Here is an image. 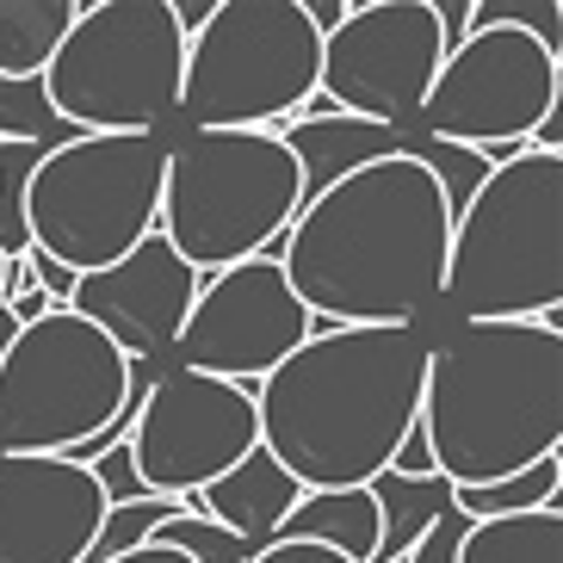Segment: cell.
I'll return each instance as SVG.
<instances>
[{"label": "cell", "instance_id": "cell-1", "mask_svg": "<svg viewBox=\"0 0 563 563\" xmlns=\"http://www.w3.org/2000/svg\"><path fill=\"white\" fill-rule=\"evenodd\" d=\"M452 217L415 155L347 174L266 249L316 329H409L440 303Z\"/></svg>", "mask_w": 563, "mask_h": 563}, {"label": "cell", "instance_id": "cell-2", "mask_svg": "<svg viewBox=\"0 0 563 563\" xmlns=\"http://www.w3.org/2000/svg\"><path fill=\"white\" fill-rule=\"evenodd\" d=\"M428 334L415 329H316L254 390L261 452L310 489H365L390 471L421 415Z\"/></svg>", "mask_w": 563, "mask_h": 563}, {"label": "cell", "instance_id": "cell-3", "mask_svg": "<svg viewBox=\"0 0 563 563\" xmlns=\"http://www.w3.org/2000/svg\"><path fill=\"white\" fill-rule=\"evenodd\" d=\"M421 433L433 477L483 489L563 452V310L545 322H452L428 347Z\"/></svg>", "mask_w": 563, "mask_h": 563}, {"label": "cell", "instance_id": "cell-4", "mask_svg": "<svg viewBox=\"0 0 563 563\" xmlns=\"http://www.w3.org/2000/svg\"><path fill=\"white\" fill-rule=\"evenodd\" d=\"M459 322H545L563 310V155L520 150L452 223L446 285Z\"/></svg>", "mask_w": 563, "mask_h": 563}, {"label": "cell", "instance_id": "cell-5", "mask_svg": "<svg viewBox=\"0 0 563 563\" xmlns=\"http://www.w3.org/2000/svg\"><path fill=\"white\" fill-rule=\"evenodd\" d=\"M303 211L298 162L266 131H180L162 162L155 235L192 273L266 254Z\"/></svg>", "mask_w": 563, "mask_h": 563}, {"label": "cell", "instance_id": "cell-6", "mask_svg": "<svg viewBox=\"0 0 563 563\" xmlns=\"http://www.w3.org/2000/svg\"><path fill=\"white\" fill-rule=\"evenodd\" d=\"M322 37L303 0H217L211 25L186 37L180 118L186 131H279L310 106Z\"/></svg>", "mask_w": 563, "mask_h": 563}, {"label": "cell", "instance_id": "cell-7", "mask_svg": "<svg viewBox=\"0 0 563 563\" xmlns=\"http://www.w3.org/2000/svg\"><path fill=\"white\" fill-rule=\"evenodd\" d=\"M186 37L167 0H87L44 68L56 118L81 136H150L174 124Z\"/></svg>", "mask_w": 563, "mask_h": 563}, {"label": "cell", "instance_id": "cell-8", "mask_svg": "<svg viewBox=\"0 0 563 563\" xmlns=\"http://www.w3.org/2000/svg\"><path fill=\"white\" fill-rule=\"evenodd\" d=\"M167 136H75L44 150L25 180V235L68 273H100L155 235Z\"/></svg>", "mask_w": 563, "mask_h": 563}, {"label": "cell", "instance_id": "cell-9", "mask_svg": "<svg viewBox=\"0 0 563 563\" xmlns=\"http://www.w3.org/2000/svg\"><path fill=\"white\" fill-rule=\"evenodd\" d=\"M124 378L131 360L75 310L19 329L0 353V452L68 459L118 415Z\"/></svg>", "mask_w": 563, "mask_h": 563}, {"label": "cell", "instance_id": "cell-10", "mask_svg": "<svg viewBox=\"0 0 563 563\" xmlns=\"http://www.w3.org/2000/svg\"><path fill=\"white\" fill-rule=\"evenodd\" d=\"M558 93V51L508 25H483L440 63L428 100L415 112V136L459 143V150H527Z\"/></svg>", "mask_w": 563, "mask_h": 563}, {"label": "cell", "instance_id": "cell-11", "mask_svg": "<svg viewBox=\"0 0 563 563\" xmlns=\"http://www.w3.org/2000/svg\"><path fill=\"white\" fill-rule=\"evenodd\" d=\"M440 63H446V37L433 0H353V13L322 37L316 93L347 118L415 131V112Z\"/></svg>", "mask_w": 563, "mask_h": 563}, {"label": "cell", "instance_id": "cell-12", "mask_svg": "<svg viewBox=\"0 0 563 563\" xmlns=\"http://www.w3.org/2000/svg\"><path fill=\"white\" fill-rule=\"evenodd\" d=\"M124 446H131L143 496H162V501L199 496L205 483H217L261 446L254 390L167 365Z\"/></svg>", "mask_w": 563, "mask_h": 563}, {"label": "cell", "instance_id": "cell-13", "mask_svg": "<svg viewBox=\"0 0 563 563\" xmlns=\"http://www.w3.org/2000/svg\"><path fill=\"white\" fill-rule=\"evenodd\" d=\"M316 334V316L298 303V291L285 285L279 261H254L223 266L199 285L192 316H186L180 341H174V365L180 372H205V378L223 384H254L266 372H279L291 353Z\"/></svg>", "mask_w": 563, "mask_h": 563}, {"label": "cell", "instance_id": "cell-14", "mask_svg": "<svg viewBox=\"0 0 563 563\" xmlns=\"http://www.w3.org/2000/svg\"><path fill=\"white\" fill-rule=\"evenodd\" d=\"M199 285L205 279L167 249L162 235H143L124 261L100 266V273H81L68 310L81 322H93L124 360H162L180 341Z\"/></svg>", "mask_w": 563, "mask_h": 563}, {"label": "cell", "instance_id": "cell-15", "mask_svg": "<svg viewBox=\"0 0 563 563\" xmlns=\"http://www.w3.org/2000/svg\"><path fill=\"white\" fill-rule=\"evenodd\" d=\"M106 520L93 471L37 452H0V563H81Z\"/></svg>", "mask_w": 563, "mask_h": 563}, {"label": "cell", "instance_id": "cell-16", "mask_svg": "<svg viewBox=\"0 0 563 563\" xmlns=\"http://www.w3.org/2000/svg\"><path fill=\"white\" fill-rule=\"evenodd\" d=\"M291 150L298 162V180H303V205L322 199L329 186H341L347 174L384 162V155H409L415 131H384V124H365V118L347 112H329V118H291L273 131Z\"/></svg>", "mask_w": 563, "mask_h": 563}, {"label": "cell", "instance_id": "cell-17", "mask_svg": "<svg viewBox=\"0 0 563 563\" xmlns=\"http://www.w3.org/2000/svg\"><path fill=\"white\" fill-rule=\"evenodd\" d=\"M298 496L303 489L273 464V452L254 446L235 471H223L217 483H205L199 496H186L180 508L199 514V520H211V527H223V532H235V539H249V545L261 551V545H273V532H279L285 514L298 508Z\"/></svg>", "mask_w": 563, "mask_h": 563}, {"label": "cell", "instance_id": "cell-18", "mask_svg": "<svg viewBox=\"0 0 563 563\" xmlns=\"http://www.w3.org/2000/svg\"><path fill=\"white\" fill-rule=\"evenodd\" d=\"M273 539L341 551L347 563H372V551H378V501H372V489H310L279 520Z\"/></svg>", "mask_w": 563, "mask_h": 563}, {"label": "cell", "instance_id": "cell-19", "mask_svg": "<svg viewBox=\"0 0 563 563\" xmlns=\"http://www.w3.org/2000/svg\"><path fill=\"white\" fill-rule=\"evenodd\" d=\"M75 0H0V75L37 81L75 25Z\"/></svg>", "mask_w": 563, "mask_h": 563}, {"label": "cell", "instance_id": "cell-20", "mask_svg": "<svg viewBox=\"0 0 563 563\" xmlns=\"http://www.w3.org/2000/svg\"><path fill=\"white\" fill-rule=\"evenodd\" d=\"M365 489H372V501H378V551H372V563H402L415 551V539L452 508V483H440V477L409 483V477L378 471Z\"/></svg>", "mask_w": 563, "mask_h": 563}, {"label": "cell", "instance_id": "cell-21", "mask_svg": "<svg viewBox=\"0 0 563 563\" xmlns=\"http://www.w3.org/2000/svg\"><path fill=\"white\" fill-rule=\"evenodd\" d=\"M459 563H563V508L514 514V520H471Z\"/></svg>", "mask_w": 563, "mask_h": 563}, {"label": "cell", "instance_id": "cell-22", "mask_svg": "<svg viewBox=\"0 0 563 563\" xmlns=\"http://www.w3.org/2000/svg\"><path fill=\"white\" fill-rule=\"evenodd\" d=\"M452 508L464 520H514V514H545L563 508V452L527 464L501 483H483V489H452Z\"/></svg>", "mask_w": 563, "mask_h": 563}, {"label": "cell", "instance_id": "cell-23", "mask_svg": "<svg viewBox=\"0 0 563 563\" xmlns=\"http://www.w3.org/2000/svg\"><path fill=\"white\" fill-rule=\"evenodd\" d=\"M81 131H68L56 118L51 93H44V75L37 81H7L0 75V143H25V150H63Z\"/></svg>", "mask_w": 563, "mask_h": 563}, {"label": "cell", "instance_id": "cell-24", "mask_svg": "<svg viewBox=\"0 0 563 563\" xmlns=\"http://www.w3.org/2000/svg\"><path fill=\"white\" fill-rule=\"evenodd\" d=\"M409 155H415V162H421V167L433 174V186H440V199H446V217H452V223H459V217H464V205H471V199L483 192V180L496 174L483 150H459V143H433V136H415V143H409Z\"/></svg>", "mask_w": 563, "mask_h": 563}, {"label": "cell", "instance_id": "cell-25", "mask_svg": "<svg viewBox=\"0 0 563 563\" xmlns=\"http://www.w3.org/2000/svg\"><path fill=\"white\" fill-rule=\"evenodd\" d=\"M174 514H180V501H162V496L106 508V520H100V532H93V545H87L81 563H118V558H131V551L150 545L155 527H162V520H174Z\"/></svg>", "mask_w": 563, "mask_h": 563}, {"label": "cell", "instance_id": "cell-26", "mask_svg": "<svg viewBox=\"0 0 563 563\" xmlns=\"http://www.w3.org/2000/svg\"><path fill=\"white\" fill-rule=\"evenodd\" d=\"M150 545L180 551L186 563H249V558H254L249 539H235V532L211 527V520H199V514H186V508L174 514V520H162V527H155Z\"/></svg>", "mask_w": 563, "mask_h": 563}, {"label": "cell", "instance_id": "cell-27", "mask_svg": "<svg viewBox=\"0 0 563 563\" xmlns=\"http://www.w3.org/2000/svg\"><path fill=\"white\" fill-rule=\"evenodd\" d=\"M483 25L527 32V37H539L545 51H558V44H563V13L551 7V0H545V7H539V0H483V7H471V32H483Z\"/></svg>", "mask_w": 563, "mask_h": 563}, {"label": "cell", "instance_id": "cell-28", "mask_svg": "<svg viewBox=\"0 0 563 563\" xmlns=\"http://www.w3.org/2000/svg\"><path fill=\"white\" fill-rule=\"evenodd\" d=\"M464 532H471V520H464L459 508H446L440 520H433L421 539H415V551L402 563H459V545H464Z\"/></svg>", "mask_w": 563, "mask_h": 563}, {"label": "cell", "instance_id": "cell-29", "mask_svg": "<svg viewBox=\"0 0 563 563\" xmlns=\"http://www.w3.org/2000/svg\"><path fill=\"white\" fill-rule=\"evenodd\" d=\"M25 266H32V285L37 291H44V298L56 303V310H68V298H75V279H81V273H68L63 261H51V254H25Z\"/></svg>", "mask_w": 563, "mask_h": 563}, {"label": "cell", "instance_id": "cell-30", "mask_svg": "<svg viewBox=\"0 0 563 563\" xmlns=\"http://www.w3.org/2000/svg\"><path fill=\"white\" fill-rule=\"evenodd\" d=\"M390 477H409V483L433 477V452H428V433H421V421H415V428L402 433L397 459H390Z\"/></svg>", "mask_w": 563, "mask_h": 563}, {"label": "cell", "instance_id": "cell-31", "mask_svg": "<svg viewBox=\"0 0 563 563\" xmlns=\"http://www.w3.org/2000/svg\"><path fill=\"white\" fill-rule=\"evenodd\" d=\"M249 563H347L341 551H322V545H291V539H273V545H261Z\"/></svg>", "mask_w": 563, "mask_h": 563}, {"label": "cell", "instance_id": "cell-32", "mask_svg": "<svg viewBox=\"0 0 563 563\" xmlns=\"http://www.w3.org/2000/svg\"><path fill=\"white\" fill-rule=\"evenodd\" d=\"M118 563H186V558L167 551V545H143V551H131V558H118Z\"/></svg>", "mask_w": 563, "mask_h": 563}, {"label": "cell", "instance_id": "cell-33", "mask_svg": "<svg viewBox=\"0 0 563 563\" xmlns=\"http://www.w3.org/2000/svg\"><path fill=\"white\" fill-rule=\"evenodd\" d=\"M13 334H19V322H13V310H7V303H0V353L13 347Z\"/></svg>", "mask_w": 563, "mask_h": 563}, {"label": "cell", "instance_id": "cell-34", "mask_svg": "<svg viewBox=\"0 0 563 563\" xmlns=\"http://www.w3.org/2000/svg\"><path fill=\"white\" fill-rule=\"evenodd\" d=\"M0 273H7V254H0Z\"/></svg>", "mask_w": 563, "mask_h": 563}]
</instances>
